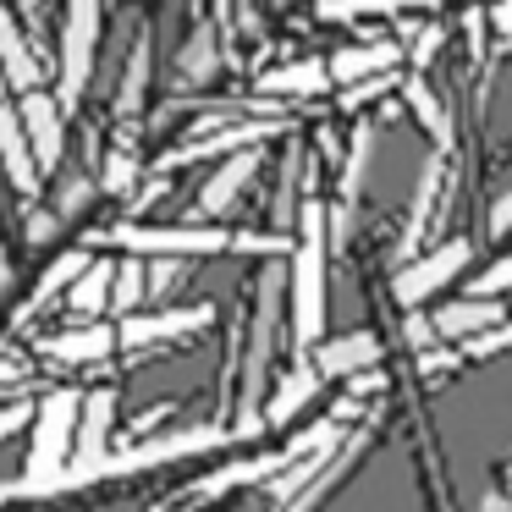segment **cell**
I'll return each mask as SVG.
<instances>
[{"mask_svg": "<svg viewBox=\"0 0 512 512\" xmlns=\"http://www.w3.org/2000/svg\"><path fill=\"white\" fill-rule=\"evenodd\" d=\"M144 89H149V39H138L133 67H127V83H122V94H116V105H122V111H138Z\"/></svg>", "mask_w": 512, "mask_h": 512, "instance_id": "cell-26", "label": "cell"}, {"mask_svg": "<svg viewBox=\"0 0 512 512\" xmlns=\"http://www.w3.org/2000/svg\"><path fill=\"white\" fill-rule=\"evenodd\" d=\"M468 512H512V490H496V485H490V490H479V496H474V507H468Z\"/></svg>", "mask_w": 512, "mask_h": 512, "instance_id": "cell-37", "label": "cell"}, {"mask_svg": "<svg viewBox=\"0 0 512 512\" xmlns=\"http://www.w3.org/2000/svg\"><path fill=\"white\" fill-rule=\"evenodd\" d=\"M182 23V0H160V39H171Z\"/></svg>", "mask_w": 512, "mask_h": 512, "instance_id": "cell-39", "label": "cell"}, {"mask_svg": "<svg viewBox=\"0 0 512 512\" xmlns=\"http://www.w3.org/2000/svg\"><path fill=\"white\" fill-rule=\"evenodd\" d=\"M100 23H105V0H67V12H61V105H67V111L94 83Z\"/></svg>", "mask_w": 512, "mask_h": 512, "instance_id": "cell-3", "label": "cell"}, {"mask_svg": "<svg viewBox=\"0 0 512 512\" xmlns=\"http://www.w3.org/2000/svg\"><path fill=\"white\" fill-rule=\"evenodd\" d=\"M6 287H12V259L0 254V298H6Z\"/></svg>", "mask_w": 512, "mask_h": 512, "instance_id": "cell-41", "label": "cell"}, {"mask_svg": "<svg viewBox=\"0 0 512 512\" xmlns=\"http://www.w3.org/2000/svg\"><path fill=\"white\" fill-rule=\"evenodd\" d=\"M111 430H116V391H89L83 397V419H78V452L72 463H100L111 457Z\"/></svg>", "mask_w": 512, "mask_h": 512, "instance_id": "cell-17", "label": "cell"}, {"mask_svg": "<svg viewBox=\"0 0 512 512\" xmlns=\"http://www.w3.org/2000/svg\"><path fill=\"white\" fill-rule=\"evenodd\" d=\"M17 17H39V0H17Z\"/></svg>", "mask_w": 512, "mask_h": 512, "instance_id": "cell-42", "label": "cell"}, {"mask_svg": "<svg viewBox=\"0 0 512 512\" xmlns=\"http://www.w3.org/2000/svg\"><path fill=\"white\" fill-rule=\"evenodd\" d=\"M309 364L320 369L325 380H353V375H364V369L380 364V336L369 331V325H358V331H336V336H325V342L309 353Z\"/></svg>", "mask_w": 512, "mask_h": 512, "instance_id": "cell-7", "label": "cell"}, {"mask_svg": "<svg viewBox=\"0 0 512 512\" xmlns=\"http://www.w3.org/2000/svg\"><path fill=\"white\" fill-rule=\"evenodd\" d=\"M215 67H221V39H215V23H193L188 39L177 45V78L188 83V89H199V83L215 78Z\"/></svg>", "mask_w": 512, "mask_h": 512, "instance_id": "cell-19", "label": "cell"}, {"mask_svg": "<svg viewBox=\"0 0 512 512\" xmlns=\"http://www.w3.org/2000/svg\"><path fill=\"white\" fill-rule=\"evenodd\" d=\"M144 298H149V265H144L138 254H127L122 265H116L111 314H122V320H133V314H144Z\"/></svg>", "mask_w": 512, "mask_h": 512, "instance_id": "cell-24", "label": "cell"}, {"mask_svg": "<svg viewBox=\"0 0 512 512\" xmlns=\"http://www.w3.org/2000/svg\"><path fill=\"white\" fill-rule=\"evenodd\" d=\"M402 342H408L413 353H435V342H441V331H435V314L408 309V325H402Z\"/></svg>", "mask_w": 512, "mask_h": 512, "instance_id": "cell-28", "label": "cell"}, {"mask_svg": "<svg viewBox=\"0 0 512 512\" xmlns=\"http://www.w3.org/2000/svg\"><path fill=\"white\" fill-rule=\"evenodd\" d=\"M375 155H380V127L375 122H358L353 138H347V155H342V204H364L369 177H375Z\"/></svg>", "mask_w": 512, "mask_h": 512, "instance_id": "cell-18", "label": "cell"}, {"mask_svg": "<svg viewBox=\"0 0 512 512\" xmlns=\"http://www.w3.org/2000/svg\"><path fill=\"white\" fill-rule=\"evenodd\" d=\"M259 149H243V155H226V166L215 171L210 182L199 188V215H210V221H221V215L237 210V199L248 193V182L259 177Z\"/></svg>", "mask_w": 512, "mask_h": 512, "instance_id": "cell-10", "label": "cell"}, {"mask_svg": "<svg viewBox=\"0 0 512 512\" xmlns=\"http://www.w3.org/2000/svg\"><path fill=\"white\" fill-rule=\"evenodd\" d=\"M402 61V45L397 39H369V45H347L331 56V83L336 89H353V83L364 78H380V72H391Z\"/></svg>", "mask_w": 512, "mask_h": 512, "instance_id": "cell-16", "label": "cell"}, {"mask_svg": "<svg viewBox=\"0 0 512 512\" xmlns=\"http://www.w3.org/2000/svg\"><path fill=\"white\" fill-rule=\"evenodd\" d=\"M0 160H6V177H12V188L34 199L45 171H39V160H34V144H28V133H23V116H17V105H0Z\"/></svg>", "mask_w": 512, "mask_h": 512, "instance_id": "cell-15", "label": "cell"}, {"mask_svg": "<svg viewBox=\"0 0 512 512\" xmlns=\"http://www.w3.org/2000/svg\"><path fill=\"white\" fill-rule=\"evenodd\" d=\"M380 380H386V375H380V369H364V375H353V380H347V397H375V391H380Z\"/></svg>", "mask_w": 512, "mask_h": 512, "instance_id": "cell-38", "label": "cell"}, {"mask_svg": "<svg viewBox=\"0 0 512 512\" xmlns=\"http://www.w3.org/2000/svg\"><path fill=\"white\" fill-rule=\"evenodd\" d=\"M463 292H468V298H507V292H512V254H501L490 270H479Z\"/></svg>", "mask_w": 512, "mask_h": 512, "instance_id": "cell-25", "label": "cell"}, {"mask_svg": "<svg viewBox=\"0 0 512 512\" xmlns=\"http://www.w3.org/2000/svg\"><path fill=\"white\" fill-rule=\"evenodd\" d=\"M83 270H89V254H83V248H67V254H61V259H50V270H45V276H39V287L28 292L23 314L45 309L50 298H67V292H72V281H78Z\"/></svg>", "mask_w": 512, "mask_h": 512, "instance_id": "cell-22", "label": "cell"}, {"mask_svg": "<svg viewBox=\"0 0 512 512\" xmlns=\"http://www.w3.org/2000/svg\"><path fill=\"white\" fill-rule=\"evenodd\" d=\"M248 441L243 430H226V424H182V430H166V435H149V441L127 446V452H111L100 463H72L61 468L50 485H39L34 496H72V490H89V485H105V479H127V474H149V468H171V463H188V457H204L215 446H237ZM28 496V501H34Z\"/></svg>", "mask_w": 512, "mask_h": 512, "instance_id": "cell-2", "label": "cell"}, {"mask_svg": "<svg viewBox=\"0 0 512 512\" xmlns=\"http://www.w3.org/2000/svg\"><path fill=\"white\" fill-rule=\"evenodd\" d=\"M287 320L303 358L331 336V204L303 199L287 254Z\"/></svg>", "mask_w": 512, "mask_h": 512, "instance_id": "cell-1", "label": "cell"}, {"mask_svg": "<svg viewBox=\"0 0 512 512\" xmlns=\"http://www.w3.org/2000/svg\"><path fill=\"white\" fill-rule=\"evenodd\" d=\"M402 100H408V111H413V116H419V122L435 133V144L452 149V138H457L452 105H446L441 94L430 89V78H424V72H408V78H402Z\"/></svg>", "mask_w": 512, "mask_h": 512, "instance_id": "cell-20", "label": "cell"}, {"mask_svg": "<svg viewBox=\"0 0 512 512\" xmlns=\"http://www.w3.org/2000/svg\"><path fill=\"white\" fill-rule=\"evenodd\" d=\"M507 232H512V188H501L496 199H490V210H485V237L501 243Z\"/></svg>", "mask_w": 512, "mask_h": 512, "instance_id": "cell-31", "label": "cell"}, {"mask_svg": "<svg viewBox=\"0 0 512 512\" xmlns=\"http://www.w3.org/2000/svg\"><path fill=\"white\" fill-rule=\"evenodd\" d=\"M34 408H39V402H12V408H0V446L12 441L23 424H34Z\"/></svg>", "mask_w": 512, "mask_h": 512, "instance_id": "cell-32", "label": "cell"}, {"mask_svg": "<svg viewBox=\"0 0 512 512\" xmlns=\"http://www.w3.org/2000/svg\"><path fill=\"white\" fill-rule=\"evenodd\" d=\"M265 507H270V496H265V490H259V496L248 490V496H237V501H232V512H265Z\"/></svg>", "mask_w": 512, "mask_h": 512, "instance_id": "cell-40", "label": "cell"}, {"mask_svg": "<svg viewBox=\"0 0 512 512\" xmlns=\"http://www.w3.org/2000/svg\"><path fill=\"white\" fill-rule=\"evenodd\" d=\"M0 72H6V83H12V94L23 100V94H34L39 89V56L28 50V39H23V17L12 12V6H0Z\"/></svg>", "mask_w": 512, "mask_h": 512, "instance_id": "cell-12", "label": "cell"}, {"mask_svg": "<svg viewBox=\"0 0 512 512\" xmlns=\"http://www.w3.org/2000/svg\"><path fill=\"white\" fill-rule=\"evenodd\" d=\"M435 331H441V342H474V336L496 331V325H507V309H501V298H452V303H435Z\"/></svg>", "mask_w": 512, "mask_h": 512, "instance_id": "cell-8", "label": "cell"}, {"mask_svg": "<svg viewBox=\"0 0 512 512\" xmlns=\"http://www.w3.org/2000/svg\"><path fill=\"white\" fill-rule=\"evenodd\" d=\"M281 468H287V457H281V446L276 452H259V457H237V463H226L221 474H204L199 485L188 490V501H215V496H232V490H243V485H259V479H276Z\"/></svg>", "mask_w": 512, "mask_h": 512, "instance_id": "cell-13", "label": "cell"}, {"mask_svg": "<svg viewBox=\"0 0 512 512\" xmlns=\"http://www.w3.org/2000/svg\"><path fill=\"white\" fill-rule=\"evenodd\" d=\"M111 292H116V265L111 259H89V270L72 281L67 303H72V314H78L83 325H94L105 309H111Z\"/></svg>", "mask_w": 512, "mask_h": 512, "instance_id": "cell-21", "label": "cell"}, {"mask_svg": "<svg viewBox=\"0 0 512 512\" xmlns=\"http://www.w3.org/2000/svg\"><path fill=\"white\" fill-rule=\"evenodd\" d=\"M424 6H446V0H320V17H325V23H353V17L424 12Z\"/></svg>", "mask_w": 512, "mask_h": 512, "instance_id": "cell-23", "label": "cell"}, {"mask_svg": "<svg viewBox=\"0 0 512 512\" xmlns=\"http://www.w3.org/2000/svg\"><path fill=\"white\" fill-rule=\"evenodd\" d=\"M215 320L210 303H188V309H160V314H133L122 320V347H160V342H182V336H199Z\"/></svg>", "mask_w": 512, "mask_h": 512, "instance_id": "cell-6", "label": "cell"}, {"mask_svg": "<svg viewBox=\"0 0 512 512\" xmlns=\"http://www.w3.org/2000/svg\"><path fill=\"white\" fill-rule=\"evenodd\" d=\"M490 34H496L501 39V45H507L512 50V0H490Z\"/></svg>", "mask_w": 512, "mask_h": 512, "instance_id": "cell-35", "label": "cell"}, {"mask_svg": "<svg viewBox=\"0 0 512 512\" xmlns=\"http://www.w3.org/2000/svg\"><path fill=\"white\" fill-rule=\"evenodd\" d=\"M320 391H325V375L309 364V358H303L298 369H287V375H281L276 386H270V397H265V413H259V419H265L270 430H287V424L298 419V413L309 408V402L320 397Z\"/></svg>", "mask_w": 512, "mask_h": 512, "instance_id": "cell-11", "label": "cell"}, {"mask_svg": "<svg viewBox=\"0 0 512 512\" xmlns=\"http://www.w3.org/2000/svg\"><path fill=\"white\" fill-rule=\"evenodd\" d=\"M17 116H23V133H28V144H34L39 171H56L61 149H67V122H61L67 105H61V94H50V89L23 94V100H17Z\"/></svg>", "mask_w": 512, "mask_h": 512, "instance_id": "cell-5", "label": "cell"}, {"mask_svg": "<svg viewBox=\"0 0 512 512\" xmlns=\"http://www.w3.org/2000/svg\"><path fill=\"white\" fill-rule=\"evenodd\" d=\"M474 358H490V353H507L512 347V325H496V331H485V336H474V342H463Z\"/></svg>", "mask_w": 512, "mask_h": 512, "instance_id": "cell-34", "label": "cell"}, {"mask_svg": "<svg viewBox=\"0 0 512 512\" xmlns=\"http://www.w3.org/2000/svg\"><path fill=\"white\" fill-rule=\"evenodd\" d=\"M397 78H402V72H380V78L353 83V89H342V105H347V111H358V105H369V100H380V94L397 89Z\"/></svg>", "mask_w": 512, "mask_h": 512, "instance_id": "cell-29", "label": "cell"}, {"mask_svg": "<svg viewBox=\"0 0 512 512\" xmlns=\"http://www.w3.org/2000/svg\"><path fill=\"white\" fill-rule=\"evenodd\" d=\"M61 226H67V221H61L56 210H34V215H28V243H34V248H45L50 237L61 232Z\"/></svg>", "mask_w": 512, "mask_h": 512, "instance_id": "cell-33", "label": "cell"}, {"mask_svg": "<svg viewBox=\"0 0 512 512\" xmlns=\"http://www.w3.org/2000/svg\"><path fill=\"white\" fill-rule=\"evenodd\" d=\"M441 45H446V34H441V28H424V34H419V45H413V72H424V61H430Z\"/></svg>", "mask_w": 512, "mask_h": 512, "instance_id": "cell-36", "label": "cell"}, {"mask_svg": "<svg viewBox=\"0 0 512 512\" xmlns=\"http://www.w3.org/2000/svg\"><path fill=\"white\" fill-rule=\"evenodd\" d=\"M474 237H452V243H435V248H424L413 265H402L397 270V281H391V292H397V303L402 309H419V303H430L435 292H446L457 276H463L468 265H474Z\"/></svg>", "mask_w": 512, "mask_h": 512, "instance_id": "cell-4", "label": "cell"}, {"mask_svg": "<svg viewBox=\"0 0 512 512\" xmlns=\"http://www.w3.org/2000/svg\"><path fill=\"white\" fill-rule=\"evenodd\" d=\"M265 100H314V94L331 89V61L320 56H298V61H281V67L259 72L254 83Z\"/></svg>", "mask_w": 512, "mask_h": 512, "instance_id": "cell-9", "label": "cell"}, {"mask_svg": "<svg viewBox=\"0 0 512 512\" xmlns=\"http://www.w3.org/2000/svg\"><path fill=\"white\" fill-rule=\"evenodd\" d=\"M94 199V182L89 177H61V193H56V215L61 221H72V215L83 210V204Z\"/></svg>", "mask_w": 512, "mask_h": 512, "instance_id": "cell-30", "label": "cell"}, {"mask_svg": "<svg viewBox=\"0 0 512 512\" xmlns=\"http://www.w3.org/2000/svg\"><path fill=\"white\" fill-rule=\"evenodd\" d=\"M116 347H122V331H111V325H78V331H56L39 342V353L56 358V364H100V358H111Z\"/></svg>", "mask_w": 512, "mask_h": 512, "instance_id": "cell-14", "label": "cell"}, {"mask_svg": "<svg viewBox=\"0 0 512 512\" xmlns=\"http://www.w3.org/2000/svg\"><path fill=\"white\" fill-rule=\"evenodd\" d=\"M133 182H138V160L122 155V149H111V155H105V171H100V188L105 193H133Z\"/></svg>", "mask_w": 512, "mask_h": 512, "instance_id": "cell-27", "label": "cell"}, {"mask_svg": "<svg viewBox=\"0 0 512 512\" xmlns=\"http://www.w3.org/2000/svg\"><path fill=\"white\" fill-rule=\"evenodd\" d=\"M12 375H17V369L6 364V358H0V386H6V380H12Z\"/></svg>", "mask_w": 512, "mask_h": 512, "instance_id": "cell-43", "label": "cell"}]
</instances>
